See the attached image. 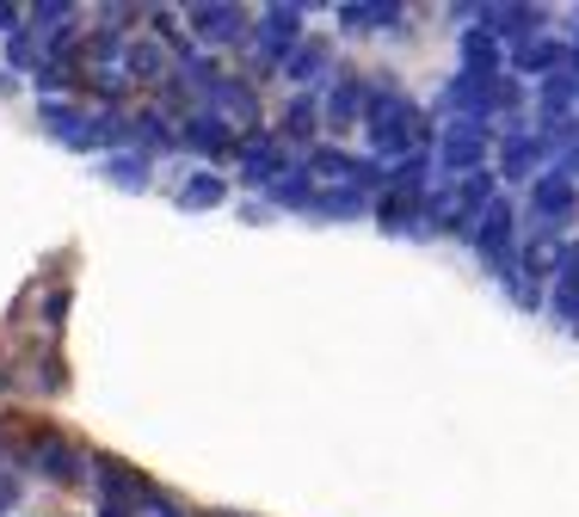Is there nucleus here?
<instances>
[{"instance_id":"obj_1","label":"nucleus","mask_w":579,"mask_h":517,"mask_svg":"<svg viewBox=\"0 0 579 517\" xmlns=\"http://www.w3.org/2000/svg\"><path fill=\"white\" fill-rule=\"evenodd\" d=\"M7 505H13V481H7V474H0V512H7Z\"/></svg>"}]
</instances>
